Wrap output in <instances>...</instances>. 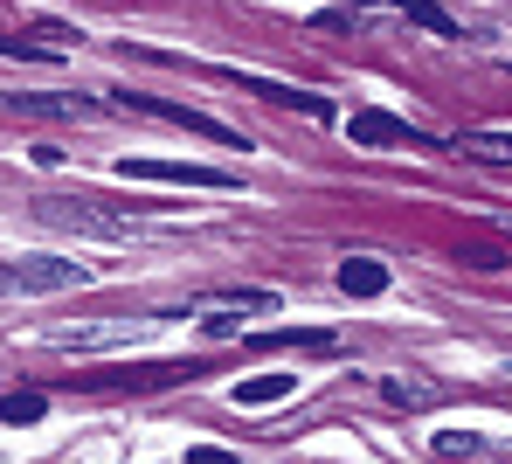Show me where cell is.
I'll return each instance as SVG.
<instances>
[{"mask_svg":"<svg viewBox=\"0 0 512 464\" xmlns=\"http://www.w3.org/2000/svg\"><path fill=\"white\" fill-rule=\"evenodd\" d=\"M35 215H42L49 229L90 236V243H132V236L167 229L160 215H132V208H90V201H35Z\"/></svg>","mask_w":512,"mask_h":464,"instance_id":"obj_1","label":"cell"},{"mask_svg":"<svg viewBox=\"0 0 512 464\" xmlns=\"http://www.w3.org/2000/svg\"><path fill=\"white\" fill-rule=\"evenodd\" d=\"M90 264H70V257H14L0 264V298H49V291H84Z\"/></svg>","mask_w":512,"mask_h":464,"instance_id":"obj_2","label":"cell"},{"mask_svg":"<svg viewBox=\"0 0 512 464\" xmlns=\"http://www.w3.org/2000/svg\"><path fill=\"white\" fill-rule=\"evenodd\" d=\"M118 181H167V187H201V194H236V174L222 167H187V160H146V153H125L118 160Z\"/></svg>","mask_w":512,"mask_h":464,"instance_id":"obj_3","label":"cell"},{"mask_svg":"<svg viewBox=\"0 0 512 464\" xmlns=\"http://www.w3.org/2000/svg\"><path fill=\"white\" fill-rule=\"evenodd\" d=\"M132 111H146V118H167L180 132H194V139H215V146H229V153H250V139L236 132V125H222V118H208V111H187V104H167V97H139V91H118Z\"/></svg>","mask_w":512,"mask_h":464,"instance_id":"obj_4","label":"cell"},{"mask_svg":"<svg viewBox=\"0 0 512 464\" xmlns=\"http://www.w3.org/2000/svg\"><path fill=\"white\" fill-rule=\"evenodd\" d=\"M229 84H243V91H256L263 104H284V111H305V118H319V125H333V97L319 91H298V84H270V77H243V70H222Z\"/></svg>","mask_w":512,"mask_h":464,"instance_id":"obj_5","label":"cell"},{"mask_svg":"<svg viewBox=\"0 0 512 464\" xmlns=\"http://www.w3.org/2000/svg\"><path fill=\"white\" fill-rule=\"evenodd\" d=\"M256 354H333L340 333L333 326H277V333H250Z\"/></svg>","mask_w":512,"mask_h":464,"instance_id":"obj_6","label":"cell"},{"mask_svg":"<svg viewBox=\"0 0 512 464\" xmlns=\"http://www.w3.org/2000/svg\"><path fill=\"white\" fill-rule=\"evenodd\" d=\"M346 139H353V146H416L423 132L402 125L395 111H353V118H346Z\"/></svg>","mask_w":512,"mask_h":464,"instance_id":"obj_7","label":"cell"},{"mask_svg":"<svg viewBox=\"0 0 512 464\" xmlns=\"http://www.w3.org/2000/svg\"><path fill=\"white\" fill-rule=\"evenodd\" d=\"M146 326H153V319H111V326H77V333H49V340L84 354V347H118V340H139Z\"/></svg>","mask_w":512,"mask_h":464,"instance_id":"obj_8","label":"cell"},{"mask_svg":"<svg viewBox=\"0 0 512 464\" xmlns=\"http://www.w3.org/2000/svg\"><path fill=\"white\" fill-rule=\"evenodd\" d=\"M388 284H395V271H388L381 257H346L340 264V291L346 298H381Z\"/></svg>","mask_w":512,"mask_h":464,"instance_id":"obj_9","label":"cell"},{"mask_svg":"<svg viewBox=\"0 0 512 464\" xmlns=\"http://www.w3.org/2000/svg\"><path fill=\"white\" fill-rule=\"evenodd\" d=\"M381 381V402H395V409H436V381H409V374H374Z\"/></svg>","mask_w":512,"mask_h":464,"instance_id":"obj_10","label":"cell"},{"mask_svg":"<svg viewBox=\"0 0 512 464\" xmlns=\"http://www.w3.org/2000/svg\"><path fill=\"white\" fill-rule=\"evenodd\" d=\"M429 458L436 464H471V458H485V437H478V430H429Z\"/></svg>","mask_w":512,"mask_h":464,"instance_id":"obj_11","label":"cell"},{"mask_svg":"<svg viewBox=\"0 0 512 464\" xmlns=\"http://www.w3.org/2000/svg\"><path fill=\"white\" fill-rule=\"evenodd\" d=\"M201 312H277V291H263V284H243V291H208V298H201Z\"/></svg>","mask_w":512,"mask_h":464,"instance_id":"obj_12","label":"cell"},{"mask_svg":"<svg viewBox=\"0 0 512 464\" xmlns=\"http://www.w3.org/2000/svg\"><path fill=\"white\" fill-rule=\"evenodd\" d=\"M291 388H298V374H250V381H236V402L263 409V402H284Z\"/></svg>","mask_w":512,"mask_h":464,"instance_id":"obj_13","label":"cell"},{"mask_svg":"<svg viewBox=\"0 0 512 464\" xmlns=\"http://www.w3.org/2000/svg\"><path fill=\"white\" fill-rule=\"evenodd\" d=\"M42 416H49V395H35V388L0 395V423H7V430H28V423H42Z\"/></svg>","mask_w":512,"mask_h":464,"instance_id":"obj_14","label":"cell"},{"mask_svg":"<svg viewBox=\"0 0 512 464\" xmlns=\"http://www.w3.org/2000/svg\"><path fill=\"white\" fill-rule=\"evenodd\" d=\"M7 111H49V118H90L97 104H84V97H28V91H7Z\"/></svg>","mask_w":512,"mask_h":464,"instance_id":"obj_15","label":"cell"},{"mask_svg":"<svg viewBox=\"0 0 512 464\" xmlns=\"http://www.w3.org/2000/svg\"><path fill=\"white\" fill-rule=\"evenodd\" d=\"M395 14H409L416 28H429V35H443V42H457V21H450V14H443L436 0H402Z\"/></svg>","mask_w":512,"mask_h":464,"instance_id":"obj_16","label":"cell"},{"mask_svg":"<svg viewBox=\"0 0 512 464\" xmlns=\"http://www.w3.org/2000/svg\"><path fill=\"white\" fill-rule=\"evenodd\" d=\"M471 153H478V160H492V167H512V132H478V139H471Z\"/></svg>","mask_w":512,"mask_h":464,"instance_id":"obj_17","label":"cell"},{"mask_svg":"<svg viewBox=\"0 0 512 464\" xmlns=\"http://www.w3.org/2000/svg\"><path fill=\"white\" fill-rule=\"evenodd\" d=\"M180 464H236V451H222V444H194Z\"/></svg>","mask_w":512,"mask_h":464,"instance_id":"obj_18","label":"cell"},{"mask_svg":"<svg viewBox=\"0 0 512 464\" xmlns=\"http://www.w3.org/2000/svg\"><path fill=\"white\" fill-rule=\"evenodd\" d=\"M35 35H42V42H49V49H70V42H77V28H63V21H42V28H35Z\"/></svg>","mask_w":512,"mask_h":464,"instance_id":"obj_19","label":"cell"},{"mask_svg":"<svg viewBox=\"0 0 512 464\" xmlns=\"http://www.w3.org/2000/svg\"><path fill=\"white\" fill-rule=\"evenodd\" d=\"M353 7H402V0H353Z\"/></svg>","mask_w":512,"mask_h":464,"instance_id":"obj_20","label":"cell"}]
</instances>
